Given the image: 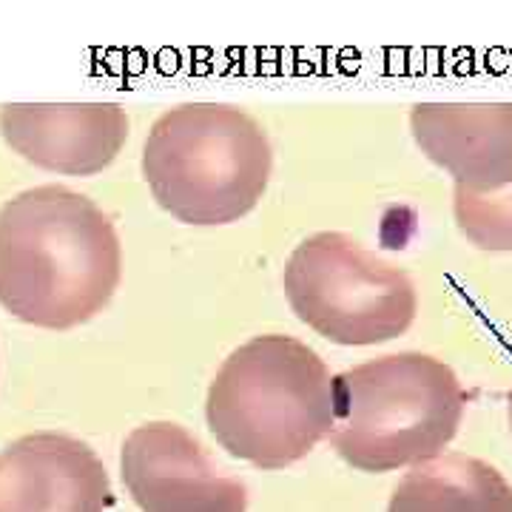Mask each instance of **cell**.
Listing matches in <instances>:
<instances>
[{"instance_id":"obj_1","label":"cell","mask_w":512,"mask_h":512,"mask_svg":"<svg viewBox=\"0 0 512 512\" xmlns=\"http://www.w3.org/2000/svg\"><path fill=\"white\" fill-rule=\"evenodd\" d=\"M123 279L111 217L66 185H35L0 208V305L23 325L72 330L92 322Z\"/></svg>"},{"instance_id":"obj_2","label":"cell","mask_w":512,"mask_h":512,"mask_svg":"<svg viewBox=\"0 0 512 512\" xmlns=\"http://www.w3.org/2000/svg\"><path fill=\"white\" fill-rule=\"evenodd\" d=\"M205 421L234 458L259 470H285L330 439L333 376L305 342L262 333L220 365L205 396Z\"/></svg>"},{"instance_id":"obj_3","label":"cell","mask_w":512,"mask_h":512,"mask_svg":"<svg viewBox=\"0 0 512 512\" xmlns=\"http://www.w3.org/2000/svg\"><path fill=\"white\" fill-rule=\"evenodd\" d=\"M143 180L157 205L185 225H231L254 211L274 174L262 123L231 103L163 111L143 143Z\"/></svg>"},{"instance_id":"obj_4","label":"cell","mask_w":512,"mask_h":512,"mask_svg":"<svg viewBox=\"0 0 512 512\" xmlns=\"http://www.w3.org/2000/svg\"><path fill=\"white\" fill-rule=\"evenodd\" d=\"M333 450L359 473H396L441 456L464 419L456 370L430 353L404 350L333 376Z\"/></svg>"},{"instance_id":"obj_5","label":"cell","mask_w":512,"mask_h":512,"mask_svg":"<svg viewBox=\"0 0 512 512\" xmlns=\"http://www.w3.org/2000/svg\"><path fill=\"white\" fill-rule=\"evenodd\" d=\"M282 288L296 319L342 348L393 342L419 313L413 279L339 231L302 239L285 262Z\"/></svg>"},{"instance_id":"obj_6","label":"cell","mask_w":512,"mask_h":512,"mask_svg":"<svg viewBox=\"0 0 512 512\" xmlns=\"http://www.w3.org/2000/svg\"><path fill=\"white\" fill-rule=\"evenodd\" d=\"M120 473L140 512H248V487L225 476L177 421L134 427L120 450Z\"/></svg>"},{"instance_id":"obj_7","label":"cell","mask_w":512,"mask_h":512,"mask_svg":"<svg viewBox=\"0 0 512 512\" xmlns=\"http://www.w3.org/2000/svg\"><path fill=\"white\" fill-rule=\"evenodd\" d=\"M126 106L120 103H6L0 137L26 163L66 177L106 171L128 140Z\"/></svg>"},{"instance_id":"obj_8","label":"cell","mask_w":512,"mask_h":512,"mask_svg":"<svg viewBox=\"0 0 512 512\" xmlns=\"http://www.w3.org/2000/svg\"><path fill=\"white\" fill-rule=\"evenodd\" d=\"M106 464L86 441L29 433L0 450V512H109Z\"/></svg>"},{"instance_id":"obj_9","label":"cell","mask_w":512,"mask_h":512,"mask_svg":"<svg viewBox=\"0 0 512 512\" xmlns=\"http://www.w3.org/2000/svg\"><path fill=\"white\" fill-rule=\"evenodd\" d=\"M410 134L458 188L512 183V103H416Z\"/></svg>"},{"instance_id":"obj_10","label":"cell","mask_w":512,"mask_h":512,"mask_svg":"<svg viewBox=\"0 0 512 512\" xmlns=\"http://www.w3.org/2000/svg\"><path fill=\"white\" fill-rule=\"evenodd\" d=\"M387 512H512V487L484 458L441 453L404 473Z\"/></svg>"},{"instance_id":"obj_11","label":"cell","mask_w":512,"mask_h":512,"mask_svg":"<svg viewBox=\"0 0 512 512\" xmlns=\"http://www.w3.org/2000/svg\"><path fill=\"white\" fill-rule=\"evenodd\" d=\"M453 217L461 237L478 251L512 254V183L493 191H470L453 185Z\"/></svg>"},{"instance_id":"obj_12","label":"cell","mask_w":512,"mask_h":512,"mask_svg":"<svg viewBox=\"0 0 512 512\" xmlns=\"http://www.w3.org/2000/svg\"><path fill=\"white\" fill-rule=\"evenodd\" d=\"M507 421H510V436H512V387H510V396H507Z\"/></svg>"}]
</instances>
